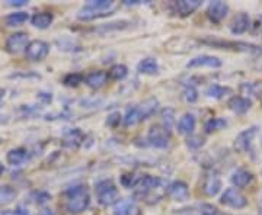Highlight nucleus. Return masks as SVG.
<instances>
[{
    "label": "nucleus",
    "instance_id": "obj_2",
    "mask_svg": "<svg viewBox=\"0 0 262 215\" xmlns=\"http://www.w3.org/2000/svg\"><path fill=\"white\" fill-rule=\"evenodd\" d=\"M95 192H96L98 202L102 206L115 205L120 198L118 189L111 180H101L95 187Z\"/></svg>",
    "mask_w": 262,
    "mask_h": 215
},
{
    "label": "nucleus",
    "instance_id": "obj_31",
    "mask_svg": "<svg viewBox=\"0 0 262 215\" xmlns=\"http://www.w3.org/2000/svg\"><path fill=\"white\" fill-rule=\"evenodd\" d=\"M84 77L82 75H79V73H70V75L66 76L63 83H64L67 87H76V86H79V84L82 83Z\"/></svg>",
    "mask_w": 262,
    "mask_h": 215
},
{
    "label": "nucleus",
    "instance_id": "obj_15",
    "mask_svg": "<svg viewBox=\"0 0 262 215\" xmlns=\"http://www.w3.org/2000/svg\"><path fill=\"white\" fill-rule=\"evenodd\" d=\"M203 5L201 0H178L175 2V10L181 16H189Z\"/></svg>",
    "mask_w": 262,
    "mask_h": 215
},
{
    "label": "nucleus",
    "instance_id": "obj_16",
    "mask_svg": "<svg viewBox=\"0 0 262 215\" xmlns=\"http://www.w3.org/2000/svg\"><path fill=\"white\" fill-rule=\"evenodd\" d=\"M229 108L237 115H244L252 108V101L244 96H233L229 102Z\"/></svg>",
    "mask_w": 262,
    "mask_h": 215
},
{
    "label": "nucleus",
    "instance_id": "obj_3",
    "mask_svg": "<svg viewBox=\"0 0 262 215\" xmlns=\"http://www.w3.org/2000/svg\"><path fill=\"white\" fill-rule=\"evenodd\" d=\"M220 204L227 206V208L242 209L248 205V199L236 187H227L220 197Z\"/></svg>",
    "mask_w": 262,
    "mask_h": 215
},
{
    "label": "nucleus",
    "instance_id": "obj_37",
    "mask_svg": "<svg viewBox=\"0 0 262 215\" xmlns=\"http://www.w3.org/2000/svg\"><path fill=\"white\" fill-rule=\"evenodd\" d=\"M8 5L9 6H15V8H18V6H27L28 5V0H9Z\"/></svg>",
    "mask_w": 262,
    "mask_h": 215
},
{
    "label": "nucleus",
    "instance_id": "obj_14",
    "mask_svg": "<svg viewBox=\"0 0 262 215\" xmlns=\"http://www.w3.org/2000/svg\"><path fill=\"white\" fill-rule=\"evenodd\" d=\"M108 82V73L101 71V70H96V71H91L89 75L84 77V83L88 84L91 89L98 90V89H102L103 86Z\"/></svg>",
    "mask_w": 262,
    "mask_h": 215
},
{
    "label": "nucleus",
    "instance_id": "obj_19",
    "mask_svg": "<svg viewBox=\"0 0 262 215\" xmlns=\"http://www.w3.org/2000/svg\"><path fill=\"white\" fill-rule=\"evenodd\" d=\"M137 70L141 75L155 76L159 73V63H158L156 58H150L149 57V58L141 60L140 63H139V66H137Z\"/></svg>",
    "mask_w": 262,
    "mask_h": 215
},
{
    "label": "nucleus",
    "instance_id": "obj_21",
    "mask_svg": "<svg viewBox=\"0 0 262 215\" xmlns=\"http://www.w3.org/2000/svg\"><path fill=\"white\" fill-rule=\"evenodd\" d=\"M253 180V175L251 172L245 170V169H239L232 175V183L236 187H245L248 186Z\"/></svg>",
    "mask_w": 262,
    "mask_h": 215
},
{
    "label": "nucleus",
    "instance_id": "obj_22",
    "mask_svg": "<svg viewBox=\"0 0 262 215\" xmlns=\"http://www.w3.org/2000/svg\"><path fill=\"white\" fill-rule=\"evenodd\" d=\"M249 28V15L248 13H239L232 22V34L234 35H241L245 34Z\"/></svg>",
    "mask_w": 262,
    "mask_h": 215
},
{
    "label": "nucleus",
    "instance_id": "obj_13",
    "mask_svg": "<svg viewBox=\"0 0 262 215\" xmlns=\"http://www.w3.org/2000/svg\"><path fill=\"white\" fill-rule=\"evenodd\" d=\"M114 215H140V208L136 205L131 199H118L114 205Z\"/></svg>",
    "mask_w": 262,
    "mask_h": 215
},
{
    "label": "nucleus",
    "instance_id": "obj_32",
    "mask_svg": "<svg viewBox=\"0 0 262 215\" xmlns=\"http://www.w3.org/2000/svg\"><path fill=\"white\" fill-rule=\"evenodd\" d=\"M162 116H163V122H165L163 127H166L168 130H170V127L175 122V111L170 109V108H166V109L162 111Z\"/></svg>",
    "mask_w": 262,
    "mask_h": 215
},
{
    "label": "nucleus",
    "instance_id": "obj_40",
    "mask_svg": "<svg viewBox=\"0 0 262 215\" xmlns=\"http://www.w3.org/2000/svg\"><path fill=\"white\" fill-rule=\"evenodd\" d=\"M2 101H3V96L0 94V105H2Z\"/></svg>",
    "mask_w": 262,
    "mask_h": 215
},
{
    "label": "nucleus",
    "instance_id": "obj_23",
    "mask_svg": "<svg viewBox=\"0 0 262 215\" xmlns=\"http://www.w3.org/2000/svg\"><path fill=\"white\" fill-rule=\"evenodd\" d=\"M18 195L16 189L10 185H2L0 186V206L9 205L15 201V198Z\"/></svg>",
    "mask_w": 262,
    "mask_h": 215
},
{
    "label": "nucleus",
    "instance_id": "obj_10",
    "mask_svg": "<svg viewBox=\"0 0 262 215\" xmlns=\"http://www.w3.org/2000/svg\"><path fill=\"white\" fill-rule=\"evenodd\" d=\"M162 180L156 176H150V175H146L143 176L140 180H137L136 183V187H137V195H141V197H146L147 194L156 190L158 187L160 186Z\"/></svg>",
    "mask_w": 262,
    "mask_h": 215
},
{
    "label": "nucleus",
    "instance_id": "obj_33",
    "mask_svg": "<svg viewBox=\"0 0 262 215\" xmlns=\"http://www.w3.org/2000/svg\"><path fill=\"white\" fill-rule=\"evenodd\" d=\"M184 99L187 101L188 103H194L198 101V90H196L194 86H187L185 89H184Z\"/></svg>",
    "mask_w": 262,
    "mask_h": 215
},
{
    "label": "nucleus",
    "instance_id": "obj_1",
    "mask_svg": "<svg viewBox=\"0 0 262 215\" xmlns=\"http://www.w3.org/2000/svg\"><path fill=\"white\" fill-rule=\"evenodd\" d=\"M67 195V202L66 208L72 214H80L89 208L91 204V197L84 186H73L66 190Z\"/></svg>",
    "mask_w": 262,
    "mask_h": 215
},
{
    "label": "nucleus",
    "instance_id": "obj_36",
    "mask_svg": "<svg viewBox=\"0 0 262 215\" xmlns=\"http://www.w3.org/2000/svg\"><path fill=\"white\" fill-rule=\"evenodd\" d=\"M121 121V115L118 112H115V113H111L110 116H108V121H106V124L108 125H111V127H115L118 122Z\"/></svg>",
    "mask_w": 262,
    "mask_h": 215
},
{
    "label": "nucleus",
    "instance_id": "obj_7",
    "mask_svg": "<svg viewBox=\"0 0 262 215\" xmlns=\"http://www.w3.org/2000/svg\"><path fill=\"white\" fill-rule=\"evenodd\" d=\"M166 194L172 201H178V202H184L189 199V187L185 182L182 180H175L172 182L166 189Z\"/></svg>",
    "mask_w": 262,
    "mask_h": 215
},
{
    "label": "nucleus",
    "instance_id": "obj_29",
    "mask_svg": "<svg viewBox=\"0 0 262 215\" xmlns=\"http://www.w3.org/2000/svg\"><path fill=\"white\" fill-rule=\"evenodd\" d=\"M128 75V68L127 66H124V64H115L110 68V71H108V79H113V80H122V79H125Z\"/></svg>",
    "mask_w": 262,
    "mask_h": 215
},
{
    "label": "nucleus",
    "instance_id": "obj_25",
    "mask_svg": "<svg viewBox=\"0 0 262 215\" xmlns=\"http://www.w3.org/2000/svg\"><path fill=\"white\" fill-rule=\"evenodd\" d=\"M28 19H29L28 13L20 10V12H13V13L8 15L6 19H5V22H6V25H8V27H19V25L25 23Z\"/></svg>",
    "mask_w": 262,
    "mask_h": 215
},
{
    "label": "nucleus",
    "instance_id": "obj_41",
    "mask_svg": "<svg viewBox=\"0 0 262 215\" xmlns=\"http://www.w3.org/2000/svg\"><path fill=\"white\" fill-rule=\"evenodd\" d=\"M204 215H215V214H204Z\"/></svg>",
    "mask_w": 262,
    "mask_h": 215
},
{
    "label": "nucleus",
    "instance_id": "obj_20",
    "mask_svg": "<svg viewBox=\"0 0 262 215\" xmlns=\"http://www.w3.org/2000/svg\"><path fill=\"white\" fill-rule=\"evenodd\" d=\"M53 20H54L53 13H50V12H39V13H35L31 18V23L38 29H47L53 23Z\"/></svg>",
    "mask_w": 262,
    "mask_h": 215
},
{
    "label": "nucleus",
    "instance_id": "obj_6",
    "mask_svg": "<svg viewBox=\"0 0 262 215\" xmlns=\"http://www.w3.org/2000/svg\"><path fill=\"white\" fill-rule=\"evenodd\" d=\"M28 44V35L25 32H15L6 39V50L10 54H18L20 51H25Z\"/></svg>",
    "mask_w": 262,
    "mask_h": 215
},
{
    "label": "nucleus",
    "instance_id": "obj_8",
    "mask_svg": "<svg viewBox=\"0 0 262 215\" xmlns=\"http://www.w3.org/2000/svg\"><path fill=\"white\" fill-rule=\"evenodd\" d=\"M227 13H229V6H227V3L220 2V0L211 2V3L208 5V9H207V16H208V19H210L211 22H214V23H220L222 20H225L226 16H227Z\"/></svg>",
    "mask_w": 262,
    "mask_h": 215
},
{
    "label": "nucleus",
    "instance_id": "obj_35",
    "mask_svg": "<svg viewBox=\"0 0 262 215\" xmlns=\"http://www.w3.org/2000/svg\"><path fill=\"white\" fill-rule=\"evenodd\" d=\"M0 215H29L28 209L19 206L16 209H6V211H0Z\"/></svg>",
    "mask_w": 262,
    "mask_h": 215
},
{
    "label": "nucleus",
    "instance_id": "obj_5",
    "mask_svg": "<svg viewBox=\"0 0 262 215\" xmlns=\"http://www.w3.org/2000/svg\"><path fill=\"white\" fill-rule=\"evenodd\" d=\"M48 53H50V45L41 39L29 41L28 47L25 48V57L29 61H42L48 56Z\"/></svg>",
    "mask_w": 262,
    "mask_h": 215
},
{
    "label": "nucleus",
    "instance_id": "obj_11",
    "mask_svg": "<svg viewBox=\"0 0 262 215\" xmlns=\"http://www.w3.org/2000/svg\"><path fill=\"white\" fill-rule=\"evenodd\" d=\"M256 132H258L256 127H251V128L241 132L236 137V140H234V149L237 150V151H241V153L248 151L249 147H251V144H252L253 138H255V135H256Z\"/></svg>",
    "mask_w": 262,
    "mask_h": 215
},
{
    "label": "nucleus",
    "instance_id": "obj_34",
    "mask_svg": "<svg viewBox=\"0 0 262 215\" xmlns=\"http://www.w3.org/2000/svg\"><path fill=\"white\" fill-rule=\"evenodd\" d=\"M50 199H51V197L48 195L47 192H44V190H39V192H35V194H34V202L38 204V205L47 204Z\"/></svg>",
    "mask_w": 262,
    "mask_h": 215
},
{
    "label": "nucleus",
    "instance_id": "obj_4",
    "mask_svg": "<svg viewBox=\"0 0 262 215\" xmlns=\"http://www.w3.org/2000/svg\"><path fill=\"white\" fill-rule=\"evenodd\" d=\"M150 146L156 147V149H166L170 141V131L163 125H153L149 130Z\"/></svg>",
    "mask_w": 262,
    "mask_h": 215
},
{
    "label": "nucleus",
    "instance_id": "obj_42",
    "mask_svg": "<svg viewBox=\"0 0 262 215\" xmlns=\"http://www.w3.org/2000/svg\"><path fill=\"white\" fill-rule=\"evenodd\" d=\"M0 144H2V138H0Z\"/></svg>",
    "mask_w": 262,
    "mask_h": 215
},
{
    "label": "nucleus",
    "instance_id": "obj_17",
    "mask_svg": "<svg viewBox=\"0 0 262 215\" xmlns=\"http://www.w3.org/2000/svg\"><path fill=\"white\" fill-rule=\"evenodd\" d=\"M28 159L29 151L27 149H22V147L12 149L10 151H8V154H6V160H8V163L12 164V166H20V164H24L25 161H28Z\"/></svg>",
    "mask_w": 262,
    "mask_h": 215
},
{
    "label": "nucleus",
    "instance_id": "obj_39",
    "mask_svg": "<svg viewBox=\"0 0 262 215\" xmlns=\"http://www.w3.org/2000/svg\"><path fill=\"white\" fill-rule=\"evenodd\" d=\"M3 170H5V166H3V163L0 161V176L3 175Z\"/></svg>",
    "mask_w": 262,
    "mask_h": 215
},
{
    "label": "nucleus",
    "instance_id": "obj_18",
    "mask_svg": "<svg viewBox=\"0 0 262 215\" xmlns=\"http://www.w3.org/2000/svg\"><path fill=\"white\" fill-rule=\"evenodd\" d=\"M196 120L192 113H184L178 121V132L182 135H191L195 130Z\"/></svg>",
    "mask_w": 262,
    "mask_h": 215
},
{
    "label": "nucleus",
    "instance_id": "obj_27",
    "mask_svg": "<svg viewBox=\"0 0 262 215\" xmlns=\"http://www.w3.org/2000/svg\"><path fill=\"white\" fill-rule=\"evenodd\" d=\"M82 140H83V134H82V131H79L77 128L70 130V131H67L64 134V141L69 147H77L82 142Z\"/></svg>",
    "mask_w": 262,
    "mask_h": 215
},
{
    "label": "nucleus",
    "instance_id": "obj_24",
    "mask_svg": "<svg viewBox=\"0 0 262 215\" xmlns=\"http://www.w3.org/2000/svg\"><path fill=\"white\" fill-rule=\"evenodd\" d=\"M140 121H143L140 106H134V108L127 109V112H125L124 118H122V122H124L125 127H133V125L139 124Z\"/></svg>",
    "mask_w": 262,
    "mask_h": 215
},
{
    "label": "nucleus",
    "instance_id": "obj_28",
    "mask_svg": "<svg viewBox=\"0 0 262 215\" xmlns=\"http://www.w3.org/2000/svg\"><path fill=\"white\" fill-rule=\"evenodd\" d=\"M227 93H230V89L225 87V86H220V84H211L210 87H207L206 90L207 96L208 98H214V99H222Z\"/></svg>",
    "mask_w": 262,
    "mask_h": 215
},
{
    "label": "nucleus",
    "instance_id": "obj_12",
    "mask_svg": "<svg viewBox=\"0 0 262 215\" xmlns=\"http://www.w3.org/2000/svg\"><path fill=\"white\" fill-rule=\"evenodd\" d=\"M222 189V179L217 173H208L203 182V192L207 197H215Z\"/></svg>",
    "mask_w": 262,
    "mask_h": 215
},
{
    "label": "nucleus",
    "instance_id": "obj_30",
    "mask_svg": "<svg viewBox=\"0 0 262 215\" xmlns=\"http://www.w3.org/2000/svg\"><path fill=\"white\" fill-rule=\"evenodd\" d=\"M226 125H227V121L223 120V118H211V120L206 124V131L207 132L219 131V130H223Z\"/></svg>",
    "mask_w": 262,
    "mask_h": 215
},
{
    "label": "nucleus",
    "instance_id": "obj_26",
    "mask_svg": "<svg viewBox=\"0 0 262 215\" xmlns=\"http://www.w3.org/2000/svg\"><path fill=\"white\" fill-rule=\"evenodd\" d=\"M156 109H158V101H156L155 98H150V99H147L146 102L141 103L140 111H141V115H143V121H144V120H147V118H150L153 113L156 112Z\"/></svg>",
    "mask_w": 262,
    "mask_h": 215
},
{
    "label": "nucleus",
    "instance_id": "obj_38",
    "mask_svg": "<svg viewBox=\"0 0 262 215\" xmlns=\"http://www.w3.org/2000/svg\"><path fill=\"white\" fill-rule=\"evenodd\" d=\"M38 215H56L54 214V211L53 209H50V208H44V209H41Z\"/></svg>",
    "mask_w": 262,
    "mask_h": 215
},
{
    "label": "nucleus",
    "instance_id": "obj_9",
    "mask_svg": "<svg viewBox=\"0 0 262 215\" xmlns=\"http://www.w3.org/2000/svg\"><path fill=\"white\" fill-rule=\"evenodd\" d=\"M223 66L222 60L214 56H198L191 58L187 63L188 68H201V67H208V68H220Z\"/></svg>",
    "mask_w": 262,
    "mask_h": 215
}]
</instances>
